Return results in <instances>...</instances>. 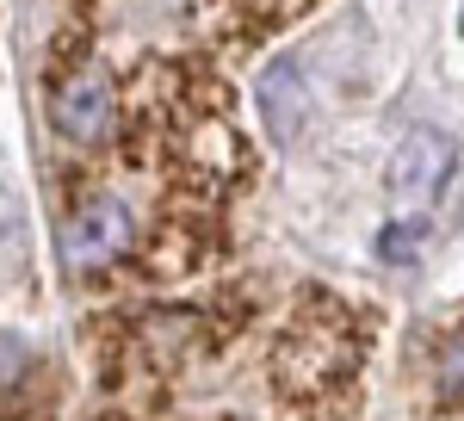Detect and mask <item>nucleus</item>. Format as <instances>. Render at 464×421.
I'll return each instance as SVG.
<instances>
[{"mask_svg":"<svg viewBox=\"0 0 464 421\" xmlns=\"http://www.w3.org/2000/svg\"><path fill=\"white\" fill-rule=\"evenodd\" d=\"M359 322L347 304L334 298H310L304 310L291 316V328L279 335L273 348V378L285 390V403L297 397H328V390H347L353 385V366H359Z\"/></svg>","mask_w":464,"mask_h":421,"instance_id":"1","label":"nucleus"},{"mask_svg":"<svg viewBox=\"0 0 464 421\" xmlns=\"http://www.w3.org/2000/svg\"><path fill=\"white\" fill-rule=\"evenodd\" d=\"M63 267L74 279H100L124 260H149V230H143V199L130 180H100L87 186L74 210L63 217Z\"/></svg>","mask_w":464,"mask_h":421,"instance_id":"2","label":"nucleus"},{"mask_svg":"<svg viewBox=\"0 0 464 421\" xmlns=\"http://www.w3.org/2000/svg\"><path fill=\"white\" fill-rule=\"evenodd\" d=\"M44 118L74 149H106V142H118V124H124L118 74L106 63H69V69L50 81V93H44Z\"/></svg>","mask_w":464,"mask_h":421,"instance_id":"3","label":"nucleus"},{"mask_svg":"<svg viewBox=\"0 0 464 421\" xmlns=\"http://www.w3.org/2000/svg\"><path fill=\"white\" fill-rule=\"evenodd\" d=\"M459 168V142L446 131H409L391 155V192L396 199H433Z\"/></svg>","mask_w":464,"mask_h":421,"instance_id":"4","label":"nucleus"},{"mask_svg":"<svg viewBox=\"0 0 464 421\" xmlns=\"http://www.w3.org/2000/svg\"><path fill=\"white\" fill-rule=\"evenodd\" d=\"M205 348V310H149L137 316V353L149 372H174L186 353Z\"/></svg>","mask_w":464,"mask_h":421,"instance_id":"5","label":"nucleus"},{"mask_svg":"<svg viewBox=\"0 0 464 421\" xmlns=\"http://www.w3.org/2000/svg\"><path fill=\"white\" fill-rule=\"evenodd\" d=\"M260 118H266V137L273 142H291L304 131V118H310V81L297 69V56L266 63V74H260Z\"/></svg>","mask_w":464,"mask_h":421,"instance_id":"6","label":"nucleus"},{"mask_svg":"<svg viewBox=\"0 0 464 421\" xmlns=\"http://www.w3.org/2000/svg\"><path fill=\"white\" fill-rule=\"evenodd\" d=\"M32 223H25V205L0 186V279L6 285H25V273H32Z\"/></svg>","mask_w":464,"mask_h":421,"instance_id":"7","label":"nucleus"},{"mask_svg":"<svg viewBox=\"0 0 464 421\" xmlns=\"http://www.w3.org/2000/svg\"><path fill=\"white\" fill-rule=\"evenodd\" d=\"M37 385V353L0 328V421H19V397Z\"/></svg>","mask_w":464,"mask_h":421,"instance_id":"8","label":"nucleus"},{"mask_svg":"<svg viewBox=\"0 0 464 421\" xmlns=\"http://www.w3.org/2000/svg\"><path fill=\"white\" fill-rule=\"evenodd\" d=\"M433 397L464 409V328H452L440 348H433Z\"/></svg>","mask_w":464,"mask_h":421,"instance_id":"9","label":"nucleus"},{"mask_svg":"<svg viewBox=\"0 0 464 421\" xmlns=\"http://www.w3.org/2000/svg\"><path fill=\"white\" fill-rule=\"evenodd\" d=\"M223 13H236L229 19V37H254V32H273L285 13H297L304 0H217Z\"/></svg>","mask_w":464,"mask_h":421,"instance_id":"10","label":"nucleus"},{"mask_svg":"<svg viewBox=\"0 0 464 421\" xmlns=\"http://www.w3.org/2000/svg\"><path fill=\"white\" fill-rule=\"evenodd\" d=\"M415 248H421V223H391L378 236V260H415Z\"/></svg>","mask_w":464,"mask_h":421,"instance_id":"11","label":"nucleus"},{"mask_svg":"<svg viewBox=\"0 0 464 421\" xmlns=\"http://www.w3.org/2000/svg\"><path fill=\"white\" fill-rule=\"evenodd\" d=\"M459 25H464V19H459Z\"/></svg>","mask_w":464,"mask_h":421,"instance_id":"12","label":"nucleus"}]
</instances>
